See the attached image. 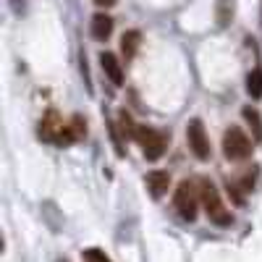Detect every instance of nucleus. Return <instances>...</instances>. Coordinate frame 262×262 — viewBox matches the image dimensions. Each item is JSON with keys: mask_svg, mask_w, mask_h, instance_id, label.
Masks as SVG:
<instances>
[{"mask_svg": "<svg viewBox=\"0 0 262 262\" xmlns=\"http://www.w3.org/2000/svg\"><path fill=\"white\" fill-rule=\"evenodd\" d=\"M200 184V200L205 205V212L207 217L215 223V226H231V210H226V205L221 202V194H217V189L207 181V179H200L196 181Z\"/></svg>", "mask_w": 262, "mask_h": 262, "instance_id": "f257e3e1", "label": "nucleus"}, {"mask_svg": "<svg viewBox=\"0 0 262 262\" xmlns=\"http://www.w3.org/2000/svg\"><path fill=\"white\" fill-rule=\"evenodd\" d=\"M39 137L45 139V142L60 144V147L76 142L74 131H71V123H63V118H60L55 111H50L45 118H42V123H39Z\"/></svg>", "mask_w": 262, "mask_h": 262, "instance_id": "f03ea898", "label": "nucleus"}, {"mask_svg": "<svg viewBox=\"0 0 262 262\" xmlns=\"http://www.w3.org/2000/svg\"><path fill=\"white\" fill-rule=\"evenodd\" d=\"M196 186H200L196 181H181L176 194H173V207L189 223L196 217V207H200V189Z\"/></svg>", "mask_w": 262, "mask_h": 262, "instance_id": "7ed1b4c3", "label": "nucleus"}, {"mask_svg": "<svg viewBox=\"0 0 262 262\" xmlns=\"http://www.w3.org/2000/svg\"><path fill=\"white\" fill-rule=\"evenodd\" d=\"M134 142L142 147V152H144L147 160H160V158L165 155V147H168L165 134H160V131L149 128V126H137Z\"/></svg>", "mask_w": 262, "mask_h": 262, "instance_id": "20e7f679", "label": "nucleus"}, {"mask_svg": "<svg viewBox=\"0 0 262 262\" xmlns=\"http://www.w3.org/2000/svg\"><path fill=\"white\" fill-rule=\"evenodd\" d=\"M252 142L247 139V134L242 128H236V126H231L226 134H223V155L228 158V160H247L249 155H252Z\"/></svg>", "mask_w": 262, "mask_h": 262, "instance_id": "39448f33", "label": "nucleus"}, {"mask_svg": "<svg viewBox=\"0 0 262 262\" xmlns=\"http://www.w3.org/2000/svg\"><path fill=\"white\" fill-rule=\"evenodd\" d=\"M186 142H189V149L194 152L196 160H210V139H207L205 123L200 118L189 121V126H186Z\"/></svg>", "mask_w": 262, "mask_h": 262, "instance_id": "423d86ee", "label": "nucleus"}, {"mask_svg": "<svg viewBox=\"0 0 262 262\" xmlns=\"http://www.w3.org/2000/svg\"><path fill=\"white\" fill-rule=\"evenodd\" d=\"M100 66L102 71L107 74V79H111L116 86L123 84V69H121V60L113 55V53H100Z\"/></svg>", "mask_w": 262, "mask_h": 262, "instance_id": "0eeeda50", "label": "nucleus"}, {"mask_svg": "<svg viewBox=\"0 0 262 262\" xmlns=\"http://www.w3.org/2000/svg\"><path fill=\"white\" fill-rule=\"evenodd\" d=\"M168 186H170V176L165 170H152L147 176V189H149V194L155 196V200H160V196L168 191Z\"/></svg>", "mask_w": 262, "mask_h": 262, "instance_id": "6e6552de", "label": "nucleus"}, {"mask_svg": "<svg viewBox=\"0 0 262 262\" xmlns=\"http://www.w3.org/2000/svg\"><path fill=\"white\" fill-rule=\"evenodd\" d=\"M111 34H113V18L107 16V13H97V16H92V37L100 39V42H105Z\"/></svg>", "mask_w": 262, "mask_h": 262, "instance_id": "1a4fd4ad", "label": "nucleus"}, {"mask_svg": "<svg viewBox=\"0 0 262 262\" xmlns=\"http://www.w3.org/2000/svg\"><path fill=\"white\" fill-rule=\"evenodd\" d=\"M242 116H244V121L252 128V139L259 144L262 142V116H259V111H257V107H252V105H244L242 107Z\"/></svg>", "mask_w": 262, "mask_h": 262, "instance_id": "9d476101", "label": "nucleus"}, {"mask_svg": "<svg viewBox=\"0 0 262 262\" xmlns=\"http://www.w3.org/2000/svg\"><path fill=\"white\" fill-rule=\"evenodd\" d=\"M139 42H142V34H139L137 29H128V32L121 37V53H123L126 63L137 55V50H139Z\"/></svg>", "mask_w": 262, "mask_h": 262, "instance_id": "9b49d317", "label": "nucleus"}, {"mask_svg": "<svg viewBox=\"0 0 262 262\" xmlns=\"http://www.w3.org/2000/svg\"><path fill=\"white\" fill-rule=\"evenodd\" d=\"M247 92H249L252 100H259L262 97V69H254L247 76Z\"/></svg>", "mask_w": 262, "mask_h": 262, "instance_id": "f8f14e48", "label": "nucleus"}, {"mask_svg": "<svg viewBox=\"0 0 262 262\" xmlns=\"http://www.w3.org/2000/svg\"><path fill=\"white\" fill-rule=\"evenodd\" d=\"M231 13H233L231 0H221V3H217V24H221V27H226L228 21H231Z\"/></svg>", "mask_w": 262, "mask_h": 262, "instance_id": "ddd939ff", "label": "nucleus"}, {"mask_svg": "<svg viewBox=\"0 0 262 262\" xmlns=\"http://www.w3.org/2000/svg\"><path fill=\"white\" fill-rule=\"evenodd\" d=\"M118 128L123 131V134H126V137H131V139H134V131H137V123H134V121H131V116H128L126 111H123V113L118 116Z\"/></svg>", "mask_w": 262, "mask_h": 262, "instance_id": "4468645a", "label": "nucleus"}, {"mask_svg": "<svg viewBox=\"0 0 262 262\" xmlns=\"http://www.w3.org/2000/svg\"><path fill=\"white\" fill-rule=\"evenodd\" d=\"M69 123H71V131H74V137H76V139H81V137L86 134V123H84L81 116H74Z\"/></svg>", "mask_w": 262, "mask_h": 262, "instance_id": "2eb2a0df", "label": "nucleus"}, {"mask_svg": "<svg viewBox=\"0 0 262 262\" xmlns=\"http://www.w3.org/2000/svg\"><path fill=\"white\" fill-rule=\"evenodd\" d=\"M84 262H111L100 249H86L84 252Z\"/></svg>", "mask_w": 262, "mask_h": 262, "instance_id": "dca6fc26", "label": "nucleus"}, {"mask_svg": "<svg viewBox=\"0 0 262 262\" xmlns=\"http://www.w3.org/2000/svg\"><path fill=\"white\" fill-rule=\"evenodd\" d=\"M118 0H95V6L97 8H111V6H116Z\"/></svg>", "mask_w": 262, "mask_h": 262, "instance_id": "f3484780", "label": "nucleus"}, {"mask_svg": "<svg viewBox=\"0 0 262 262\" xmlns=\"http://www.w3.org/2000/svg\"><path fill=\"white\" fill-rule=\"evenodd\" d=\"M11 6H13V11H21L24 8V0H11Z\"/></svg>", "mask_w": 262, "mask_h": 262, "instance_id": "a211bd4d", "label": "nucleus"}, {"mask_svg": "<svg viewBox=\"0 0 262 262\" xmlns=\"http://www.w3.org/2000/svg\"><path fill=\"white\" fill-rule=\"evenodd\" d=\"M58 262H69V259H58Z\"/></svg>", "mask_w": 262, "mask_h": 262, "instance_id": "6ab92c4d", "label": "nucleus"}]
</instances>
